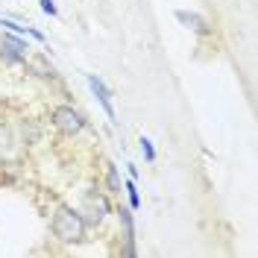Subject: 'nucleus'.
I'll return each mask as SVG.
<instances>
[{"mask_svg":"<svg viewBox=\"0 0 258 258\" xmlns=\"http://www.w3.org/2000/svg\"><path fill=\"white\" fill-rule=\"evenodd\" d=\"M50 232H53V238L64 246H77V243L85 241V235H88V223H85V217L80 214V209H74V206H59L56 214H53V220H50Z\"/></svg>","mask_w":258,"mask_h":258,"instance_id":"f257e3e1","label":"nucleus"},{"mask_svg":"<svg viewBox=\"0 0 258 258\" xmlns=\"http://www.w3.org/2000/svg\"><path fill=\"white\" fill-rule=\"evenodd\" d=\"M80 214L85 217V223H88V226H100L109 214H112V203H109V197H106L103 191L88 188V191H82Z\"/></svg>","mask_w":258,"mask_h":258,"instance_id":"f03ea898","label":"nucleus"},{"mask_svg":"<svg viewBox=\"0 0 258 258\" xmlns=\"http://www.w3.org/2000/svg\"><path fill=\"white\" fill-rule=\"evenodd\" d=\"M50 117H53V126L59 129V132H64V135H80L82 129L88 126L85 114L77 112L74 106H56Z\"/></svg>","mask_w":258,"mask_h":258,"instance_id":"7ed1b4c3","label":"nucleus"},{"mask_svg":"<svg viewBox=\"0 0 258 258\" xmlns=\"http://www.w3.org/2000/svg\"><path fill=\"white\" fill-rule=\"evenodd\" d=\"M27 50H30V44L24 38H15V32H3V38H0V59L3 62H9V64L24 62Z\"/></svg>","mask_w":258,"mask_h":258,"instance_id":"20e7f679","label":"nucleus"},{"mask_svg":"<svg viewBox=\"0 0 258 258\" xmlns=\"http://www.w3.org/2000/svg\"><path fill=\"white\" fill-rule=\"evenodd\" d=\"M88 88H91V94L97 97V103L103 106V112L109 114V120L114 123V106H112V91L106 88V82L94 77V74H88Z\"/></svg>","mask_w":258,"mask_h":258,"instance_id":"39448f33","label":"nucleus"},{"mask_svg":"<svg viewBox=\"0 0 258 258\" xmlns=\"http://www.w3.org/2000/svg\"><path fill=\"white\" fill-rule=\"evenodd\" d=\"M176 21L182 24V27H188L191 32H200V35H209L211 27L209 21L200 15V12H188V9H176Z\"/></svg>","mask_w":258,"mask_h":258,"instance_id":"423d86ee","label":"nucleus"},{"mask_svg":"<svg viewBox=\"0 0 258 258\" xmlns=\"http://www.w3.org/2000/svg\"><path fill=\"white\" fill-rule=\"evenodd\" d=\"M12 147H15V135H12V129L6 126V123H0V159L9 156Z\"/></svg>","mask_w":258,"mask_h":258,"instance_id":"0eeeda50","label":"nucleus"},{"mask_svg":"<svg viewBox=\"0 0 258 258\" xmlns=\"http://www.w3.org/2000/svg\"><path fill=\"white\" fill-rule=\"evenodd\" d=\"M123 191H126V197H129V209H132V211H138V209H141V194H138V185H135V176L123 182Z\"/></svg>","mask_w":258,"mask_h":258,"instance_id":"6e6552de","label":"nucleus"},{"mask_svg":"<svg viewBox=\"0 0 258 258\" xmlns=\"http://www.w3.org/2000/svg\"><path fill=\"white\" fill-rule=\"evenodd\" d=\"M106 185H109V194H120V173H117V167H114L112 161L106 164Z\"/></svg>","mask_w":258,"mask_h":258,"instance_id":"1a4fd4ad","label":"nucleus"},{"mask_svg":"<svg viewBox=\"0 0 258 258\" xmlns=\"http://www.w3.org/2000/svg\"><path fill=\"white\" fill-rule=\"evenodd\" d=\"M138 147H141V153H144L147 161H156V147H153V141H150L147 135H141V138H138Z\"/></svg>","mask_w":258,"mask_h":258,"instance_id":"9d476101","label":"nucleus"},{"mask_svg":"<svg viewBox=\"0 0 258 258\" xmlns=\"http://www.w3.org/2000/svg\"><path fill=\"white\" fill-rule=\"evenodd\" d=\"M0 27L6 32H18V35H27V27L24 24H18V21H12V18H0Z\"/></svg>","mask_w":258,"mask_h":258,"instance_id":"9b49d317","label":"nucleus"},{"mask_svg":"<svg viewBox=\"0 0 258 258\" xmlns=\"http://www.w3.org/2000/svg\"><path fill=\"white\" fill-rule=\"evenodd\" d=\"M38 3H41L44 15H50V18H56V15H59V9H56V3H53V0H38Z\"/></svg>","mask_w":258,"mask_h":258,"instance_id":"f8f14e48","label":"nucleus"}]
</instances>
